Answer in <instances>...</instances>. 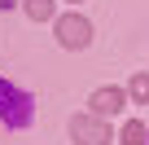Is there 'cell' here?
<instances>
[{"label": "cell", "mask_w": 149, "mask_h": 145, "mask_svg": "<svg viewBox=\"0 0 149 145\" xmlns=\"http://www.w3.org/2000/svg\"><path fill=\"white\" fill-rule=\"evenodd\" d=\"M70 141L74 145H110V127L101 123V114H74L70 119Z\"/></svg>", "instance_id": "1"}, {"label": "cell", "mask_w": 149, "mask_h": 145, "mask_svg": "<svg viewBox=\"0 0 149 145\" xmlns=\"http://www.w3.org/2000/svg\"><path fill=\"white\" fill-rule=\"evenodd\" d=\"M57 40H61V48H84L92 40V22L84 13H61L57 18Z\"/></svg>", "instance_id": "2"}, {"label": "cell", "mask_w": 149, "mask_h": 145, "mask_svg": "<svg viewBox=\"0 0 149 145\" xmlns=\"http://www.w3.org/2000/svg\"><path fill=\"white\" fill-rule=\"evenodd\" d=\"M88 106H92V114H118L123 110V88H97L92 97H88Z\"/></svg>", "instance_id": "3"}, {"label": "cell", "mask_w": 149, "mask_h": 145, "mask_svg": "<svg viewBox=\"0 0 149 145\" xmlns=\"http://www.w3.org/2000/svg\"><path fill=\"white\" fill-rule=\"evenodd\" d=\"M26 18L31 22H48L53 18V0H26Z\"/></svg>", "instance_id": "4"}, {"label": "cell", "mask_w": 149, "mask_h": 145, "mask_svg": "<svg viewBox=\"0 0 149 145\" xmlns=\"http://www.w3.org/2000/svg\"><path fill=\"white\" fill-rule=\"evenodd\" d=\"M127 92L140 101V106H149V75L140 70V75H132V84H127Z\"/></svg>", "instance_id": "5"}, {"label": "cell", "mask_w": 149, "mask_h": 145, "mask_svg": "<svg viewBox=\"0 0 149 145\" xmlns=\"http://www.w3.org/2000/svg\"><path fill=\"white\" fill-rule=\"evenodd\" d=\"M145 136H149V132H145V123H136V119H132V123H123V145H149Z\"/></svg>", "instance_id": "6"}]
</instances>
